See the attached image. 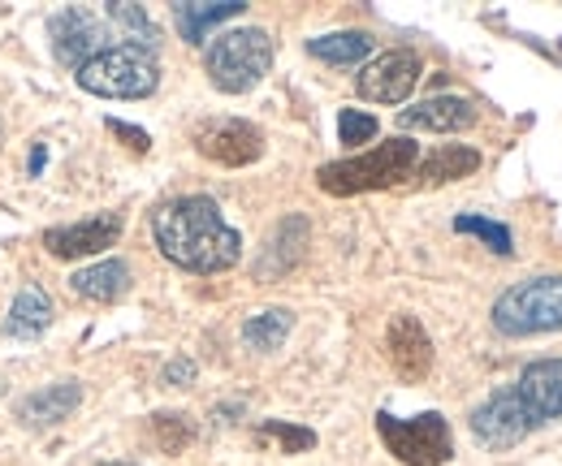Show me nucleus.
<instances>
[{
	"label": "nucleus",
	"instance_id": "1",
	"mask_svg": "<svg viewBox=\"0 0 562 466\" xmlns=\"http://www.w3.org/2000/svg\"><path fill=\"white\" fill-rule=\"evenodd\" d=\"M151 234L160 255L187 272H225L243 255L238 229L225 225L221 207L209 195H182V200L160 203L151 216Z\"/></svg>",
	"mask_w": 562,
	"mask_h": 466
},
{
	"label": "nucleus",
	"instance_id": "2",
	"mask_svg": "<svg viewBox=\"0 0 562 466\" xmlns=\"http://www.w3.org/2000/svg\"><path fill=\"white\" fill-rule=\"evenodd\" d=\"M416 160H420V147L398 134V138H385L376 143L372 151L351 156V160H334V164H321L316 182L325 195H363V191H385V186H398L403 178L416 173Z\"/></svg>",
	"mask_w": 562,
	"mask_h": 466
},
{
	"label": "nucleus",
	"instance_id": "3",
	"mask_svg": "<svg viewBox=\"0 0 562 466\" xmlns=\"http://www.w3.org/2000/svg\"><path fill=\"white\" fill-rule=\"evenodd\" d=\"M78 87L104 100H143L160 87L156 53H147L139 44L100 48L87 66H78Z\"/></svg>",
	"mask_w": 562,
	"mask_h": 466
},
{
	"label": "nucleus",
	"instance_id": "4",
	"mask_svg": "<svg viewBox=\"0 0 562 466\" xmlns=\"http://www.w3.org/2000/svg\"><path fill=\"white\" fill-rule=\"evenodd\" d=\"M204 69H209L212 87L225 95H243L251 91L269 69H273V39L260 26H238L216 35L204 53Z\"/></svg>",
	"mask_w": 562,
	"mask_h": 466
},
{
	"label": "nucleus",
	"instance_id": "5",
	"mask_svg": "<svg viewBox=\"0 0 562 466\" xmlns=\"http://www.w3.org/2000/svg\"><path fill=\"white\" fill-rule=\"evenodd\" d=\"M493 325L506 337H537L562 329V276H532L493 303Z\"/></svg>",
	"mask_w": 562,
	"mask_h": 466
},
{
	"label": "nucleus",
	"instance_id": "6",
	"mask_svg": "<svg viewBox=\"0 0 562 466\" xmlns=\"http://www.w3.org/2000/svg\"><path fill=\"white\" fill-rule=\"evenodd\" d=\"M376 432L385 441V450L398 458L403 466H446L454 454V441H450V423L428 410L416 419H394V414H376Z\"/></svg>",
	"mask_w": 562,
	"mask_h": 466
},
{
	"label": "nucleus",
	"instance_id": "7",
	"mask_svg": "<svg viewBox=\"0 0 562 466\" xmlns=\"http://www.w3.org/2000/svg\"><path fill=\"white\" fill-rule=\"evenodd\" d=\"M416 82H420V57L412 48H394V53L372 57L355 87L372 104H403L416 91Z\"/></svg>",
	"mask_w": 562,
	"mask_h": 466
},
{
	"label": "nucleus",
	"instance_id": "8",
	"mask_svg": "<svg viewBox=\"0 0 562 466\" xmlns=\"http://www.w3.org/2000/svg\"><path fill=\"white\" fill-rule=\"evenodd\" d=\"M195 147L225 169H243V164H256L265 156V134L251 122H238V117H212L195 130Z\"/></svg>",
	"mask_w": 562,
	"mask_h": 466
},
{
	"label": "nucleus",
	"instance_id": "9",
	"mask_svg": "<svg viewBox=\"0 0 562 466\" xmlns=\"http://www.w3.org/2000/svg\"><path fill=\"white\" fill-rule=\"evenodd\" d=\"M122 229H126L122 212H100V216H91V220L48 229V234H44V247H48V255H57V260H82V255H100V251L117 247Z\"/></svg>",
	"mask_w": 562,
	"mask_h": 466
},
{
	"label": "nucleus",
	"instance_id": "10",
	"mask_svg": "<svg viewBox=\"0 0 562 466\" xmlns=\"http://www.w3.org/2000/svg\"><path fill=\"white\" fill-rule=\"evenodd\" d=\"M472 432L481 445L490 450H510L532 432V419L524 414V406L515 398V389H497L472 410Z\"/></svg>",
	"mask_w": 562,
	"mask_h": 466
},
{
	"label": "nucleus",
	"instance_id": "11",
	"mask_svg": "<svg viewBox=\"0 0 562 466\" xmlns=\"http://www.w3.org/2000/svg\"><path fill=\"white\" fill-rule=\"evenodd\" d=\"M510 389H515V398L524 406V414L532 419V428L562 419V359L528 363Z\"/></svg>",
	"mask_w": 562,
	"mask_h": 466
},
{
	"label": "nucleus",
	"instance_id": "12",
	"mask_svg": "<svg viewBox=\"0 0 562 466\" xmlns=\"http://www.w3.org/2000/svg\"><path fill=\"white\" fill-rule=\"evenodd\" d=\"M48 39H53V53L61 66H87L95 53H100V39H104V26L87 13V9H61L53 22H48Z\"/></svg>",
	"mask_w": 562,
	"mask_h": 466
},
{
	"label": "nucleus",
	"instance_id": "13",
	"mask_svg": "<svg viewBox=\"0 0 562 466\" xmlns=\"http://www.w3.org/2000/svg\"><path fill=\"white\" fill-rule=\"evenodd\" d=\"M385 350H390V363L403 380H424L428 367H432V341L424 333V325L416 316H394L390 320V333H385Z\"/></svg>",
	"mask_w": 562,
	"mask_h": 466
},
{
	"label": "nucleus",
	"instance_id": "14",
	"mask_svg": "<svg viewBox=\"0 0 562 466\" xmlns=\"http://www.w3.org/2000/svg\"><path fill=\"white\" fill-rule=\"evenodd\" d=\"M476 122V104L463 100V95H432L424 104H412L398 113V126L403 130H432V134H454L468 130Z\"/></svg>",
	"mask_w": 562,
	"mask_h": 466
},
{
	"label": "nucleus",
	"instance_id": "15",
	"mask_svg": "<svg viewBox=\"0 0 562 466\" xmlns=\"http://www.w3.org/2000/svg\"><path fill=\"white\" fill-rule=\"evenodd\" d=\"M78 401H82V385L78 380H61L53 389H40V394L18 401V419L26 428H53V423L70 419L74 410H78Z\"/></svg>",
	"mask_w": 562,
	"mask_h": 466
},
{
	"label": "nucleus",
	"instance_id": "16",
	"mask_svg": "<svg viewBox=\"0 0 562 466\" xmlns=\"http://www.w3.org/2000/svg\"><path fill=\"white\" fill-rule=\"evenodd\" d=\"M247 4L243 0H209V4H173V22L182 31L187 44H204L216 26H225L229 18H238Z\"/></svg>",
	"mask_w": 562,
	"mask_h": 466
},
{
	"label": "nucleus",
	"instance_id": "17",
	"mask_svg": "<svg viewBox=\"0 0 562 466\" xmlns=\"http://www.w3.org/2000/svg\"><path fill=\"white\" fill-rule=\"evenodd\" d=\"M70 285L74 294H82L91 303H117V298L131 294V268L122 264V260H104V264H91L82 268V272H74Z\"/></svg>",
	"mask_w": 562,
	"mask_h": 466
},
{
	"label": "nucleus",
	"instance_id": "18",
	"mask_svg": "<svg viewBox=\"0 0 562 466\" xmlns=\"http://www.w3.org/2000/svg\"><path fill=\"white\" fill-rule=\"evenodd\" d=\"M48 325H53V298H48L40 285L18 289V298H13V307H9V320H4V333L40 337Z\"/></svg>",
	"mask_w": 562,
	"mask_h": 466
},
{
	"label": "nucleus",
	"instance_id": "19",
	"mask_svg": "<svg viewBox=\"0 0 562 466\" xmlns=\"http://www.w3.org/2000/svg\"><path fill=\"white\" fill-rule=\"evenodd\" d=\"M476 169H481V151L450 143V147H441V151H432V156L424 160L416 178H420L424 186H441V182H459V178H468V173H476Z\"/></svg>",
	"mask_w": 562,
	"mask_h": 466
},
{
	"label": "nucleus",
	"instance_id": "20",
	"mask_svg": "<svg viewBox=\"0 0 562 466\" xmlns=\"http://www.w3.org/2000/svg\"><path fill=\"white\" fill-rule=\"evenodd\" d=\"M307 53L316 61H329V66H359L372 53V39L363 31H334V35L307 39Z\"/></svg>",
	"mask_w": 562,
	"mask_h": 466
},
{
	"label": "nucleus",
	"instance_id": "21",
	"mask_svg": "<svg viewBox=\"0 0 562 466\" xmlns=\"http://www.w3.org/2000/svg\"><path fill=\"white\" fill-rule=\"evenodd\" d=\"M290 329H294V316H290L285 307H273V311H260V316H251V320L243 325V341H247L251 350L269 354V350H281V341L290 337Z\"/></svg>",
	"mask_w": 562,
	"mask_h": 466
},
{
	"label": "nucleus",
	"instance_id": "22",
	"mask_svg": "<svg viewBox=\"0 0 562 466\" xmlns=\"http://www.w3.org/2000/svg\"><path fill=\"white\" fill-rule=\"evenodd\" d=\"M256 445L260 450H273V454H307L316 445V432L312 428H299V423H281V419H265L256 428Z\"/></svg>",
	"mask_w": 562,
	"mask_h": 466
},
{
	"label": "nucleus",
	"instance_id": "23",
	"mask_svg": "<svg viewBox=\"0 0 562 466\" xmlns=\"http://www.w3.org/2000/svg\"><path fill=\"white\" fill-rule=\"evenodd\" d=\"M151 436H156L169 454H178V450H187V445L195 441V423H191L187 414H151Z\"/></svg>",
	"mask_w": 562,
	"mask_h": 466
},
{
	"label": "nucleus",
	"instance_id": "24",
	"mask_svg": "<svg viewBox=\"0 0 562 466\" xmlns=\"http://www.w3.org/2000/svg\"><path fill=\"white\" fill-rule=\"evenodd\" d=\"M109 18H113L117 26H126V31H131V35L139 39V48H147V53L156 48V39H160V35H156L151 18L143 13L139 4H122V0H113V4H109Z\"/></svg>",
	"mask_w": 562,
	"mask_h": 466
},
{
	"label": "nucleus",
	"instance_id": "25",
	"mask_svg": "<svg viewBox=\"0 0 562 466\" xmlns=\"http://www.w3.org/2000/svg\"><path fill=\"white\" fill-rule=\"evenodd\" d=\"M454 229H459V234H476V238H485L497 255H510V229H506V225H493V220H485V216H459Z\"/></svg>",
	"mask_w": 562,
	"mask_h": 466
},
{
	"label": "nucleus",
	"instance_id": "26",
	"mask_svg": "<svg viewBox=\"0 0 562 466\" xmlns=\"http://www.w3.org/2000/svg\"><path fill=\"white\" fill-rule=\"evenodd\" d=\"M338 138H342L347 147L372 143V138H376V117H372V113H359V109H342V117H338Z\"/></svg>",
	"mask_w": 562,
	"mask_h": 466
},
{
	"label": "nucleus",
	"instance_id": "27",
	"mask_svg": "<svg viewBox=\"0 0 562 466\" xmlns=\"http://www.w3.org/2000/svg\"><path fill=\"white\" fill-rule=\"evenodd\" d=\"M109 130L117 134V138H126V147H131V151H147V134L143 130H135V126H126V122H117V117H109Z\"/></svg>",
	"mask_w": 562,
	"mask_h": 466
},
{
	"label": "nucleus",
	"instance_id": "28",
	"mask_svg": "<svg viewBox=\"0 0 562 466\" xmlns=\"http://www.w3.org/2000/svg\"><path fill=\"white\" fill-rule=\"evenodd\" d=\"M191 376H195V363H187V359L169 363V372H165V380H169V385H187Z\"/></svg>",
	"mask_w": 562,
	"mask_h": 466
},
{
	"label": "nucleus",
	"instance_id": "29",
	"mask_svg": "<svg viewBox=\"0 0 562 466\" xmlns=\"http://www.w3.org/2000/svg\"><path fill=\"white\" fill-rule=\"evenodd\" d=\"M100 466H135V463H100Z\"/></svg>",
	"mask_w": 562,
	"mask_h": 466
}]
</instances>
